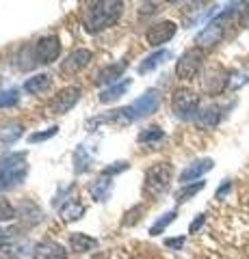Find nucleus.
Here are the masks:
<instances>
[{"mask_svg": "<svg viewBox=\"0 0 249 259\" xmlns=\"http://www.w3.org/2000/svg\"><path fill=\"white\" fill-rule=\"evenodd\" d=\"M171 59V52L169 50H156L154 54H148L146 59H143L139 63V67H136V71L139 74H150V71H154L156 67H160L165 61Z\"/></svg>", "mask_w": 249, "mask_h": 259, "instance_id": "16", "label": "nucleus"}, {"mask_svg": "<svg viewBox=\"0 0 249 259\" xmlns=\"http://www.w3.org/2000/svg\"><path fill=\"white\" fill-rule=\"evenodd\" d=\"M33 257L35 259H67V253L61 244L48 240V242H39V244L35 246Z\"/></svg>", "mask_w": 249, "mask_h": 259, "instance_id": "13", "label": "nucleus"}, {"mask_svg": "<svg viewBox=\"0 0 249 259\" xmlns=\"http://www.w3.org/2000/svg\"><path fill=\"white\" fill-rule=\"evenodd\" d=\"M91 153L87 151V145H78V149L74 151V171L80 175V173H87L91 168Z\"/></svg>", "mask_w": 249, "mask_h": 259, "instance_id": "22", "label": "nucleus"}, {"mask_svg": "<svg viewBox=\"0 0 249 259\" xmlns=\"http://www.w3.org/2000/svg\"><path fill=\"white\" fill-rule=\"evenodd\" d=\"M26 153H5L0 156V190H11L26 180Z\"/></svg>", "mask_w": 249, "mask_h": 259, "instance_id": "2", "label": "nucleus"}, {"mask_svg": "<svg viewBox=\"0 0 249 259\" xmlns=\"http://www.w3.org/2000/svg\"><path fill=\"white\" fill-rule=\"evenodd\" d=\"M20 102V91L15 87L11 89H5L3 93H0V108H7V106H13V104Z\"/></svg>", "mask_w": 249, "mask_h": 259, "instance_id": "27", "label": "nucleus"}, {"mask_svg": "<svg viewBox=\"0 0 249 259\" xmlns=\"http://www.w3.org/2000/svg\"><path fill=\"white\" fill-rule=\"evenodd\" d=\"M171 108L178 119H193L199 112V97L191 89H178L171 97Z\"/></svg>", "mask_w": 249, "mask_h": 259, "instance_id": "6", "label": "nucleus"}, {"mask_svg": "<svg viewBox=\"0 0 249 259\" xmlns=\"http://www.w3.org/2000/svg\"><path fill=\"white\" fill-rule=\"evenodd\" d=\"M126 168H128V162H113V164H111V166H106V168H104V171H102V175H106V177H111V175H115V173H122V171H126Z\"/></svg>", "mask_w": 249, "mask_h": 259, "instance_id": "30", "label": "nucleus"}, {"mask_svg": "<svg viewBox=\"0 0 249 259\" xmlns=\"http://www.w3.org/2000/svg\"><path fill=\"white\" fill-rule=\"evenodd\" d=\"M128 89H130V78H124L122 82H117V84H113V87H109V89H104V91L98 95V100L102 102V104H111V102H115V100H119Z\"/></svg>", "mask_w": 249, "mask_h": 259, "instance_id": "21", "label": "nucleus"}, {"mask_svg": "<svg viewBox=\"0 0 249 259\" xmlns=\"http://www.w3.org/2000/svg\"><path fill=\"white\" fill-rule=\"evenodd\" d=\"M226 84H228V71L226 69H219V67L210 69L206 74V78H204V89H206L208 93H212V95L221 93L223 89H226Z\"/></svg>", "mask_w": 249, "mask_h": 259, "instance_id": "14", "label": "nucleus"}, {"mask_svg": "<svg viewBox=\"0 0 249 259\" xmlns=\"http://www.w3.org/2000/svg\"><path fill=\"white\" fill-rule=\"evenodd\" d=\"M240 22H243V26L249 28V3H245L243 9H240Z\"/></svg>", "mask_w": 249, "mask_h": 259, "instance_id": "34", "label": "nucleus"}, {"mask_svg": "<svg viewBox=\"0 0 249 259\" xmlns=\"http://www.w3.org/2000/svg\"><path fill=\"white\" fill-rule=\"evenodd\" d=\"M128 67V63H113V65H106V67H102L98 74H95V84H117V80L124 76V71Z\"/></svg>", "mask_w": 249, "mask_h": 259, "instance_id": "12", "label": "nucleus"}, {"mask_svg": "<svg viewBox=\"0 0 249 259\" xmlns=\"http://www.w3.org/2000/svg\"><path fill=\"white\" fill-rule=\"evenodd\" d=\"M165 139V132L160 130L158 125H152V127H146V130H141V134H139V141L141 145H148V143H158V141H163Z\"/></svg>", "mask_w": 249, "mask_h": 259, "instance_id": "25", "label": "nucleus"}, {"mask_svg": "<svg viewBox=\"0 0 249 259\" xmlns=\"http://www.w3.org/2000/svg\"><path fill=\"white\" fill-rule=\"evenodd\" d=\"M206 223V214H197V218L191 223V227H189V233H197L199 231V227H202Z\"/></svg>", "mask_w": 249, "mask_h": 259, "instance_id": "33", "label": "nucleus"}, {"mask_svg": "<svg viewBox=\"0 0 249 259\" xmlns=\"http://www.w3.org/2000/svg\"><path fill=\"white\" fill-rule=\"evenodd\" d=\"M234 7H230L228 11H223L221 15H217V18L208 24V26L202 30V32H197V37H195V44L197 48H212L221 41V37H223V26H226V22L234 15Z\"/></svg>", "mask_w": 249, "mask_h": 259, "instance_id": "5", "label": "nucleus"}, {"mask_svg": "<svg viewBox=\"0 0 249 259\" xmlns=\"http://www.w3.org/2000/svg\"><path fill=\"white\" fill-rule=\"evenodd\" d=\"M204 182H197V184H193V186H182V188L178 190V192H175V201H178V203H184V201H189L191 197H193V194H197L199 190H202L204 188Z\"/></svg>", "mask_w": 249, "mask_h": 259, "instance_id": "26", "label": "nucleus"}, {"mask_svg": "<svg viewBox=\"0 0 249 259\" xmlns=\"http://www.w3.org/2000/svg\"><path fill=\"white\" fill-rule=\"evenodd\" d=\"M141 212H143V207H141V205H136L134 209H130V212L126 214V218H124V225H126V227H130V225H134V223H139Z\"/></svg>", "mask_w": 249, "mask_h": 259, "instance_id": "31", "label": "nucleus"}, {"mask_svg": "<svg viewBox=\"0 0 249 259\" xmlns=\"http://www.w3.org/2000/svg\"><path fill=\"white\" fill-rule=\"evenodd\" d=\"M98 246H100V240L85 236V233H72L69 236V248L76 250V253H89V250L98 248Z\"/></svg>", "mask_w": 249, "mask_h": 259, "instance_id": "17", "label": "nucleus"}, {"mask_svg": "<svg viewBox=\"0 0 249 259\" xmlns=\"http://www.w3.org/2000/svg\"><path fill=\"white\" fill-rule=\"evenodd\" d=\"M212 166H215V162H212L210 158L195 160V162H191V164H189V166H187V168H184V171L180 173L178 182L187 186L189 182L197 180V177H202V175H204V173H208V171H212Z\"/></svg>", "mask_w": 249, "mask_h": 259, "instance_id": "10", "label": "nucleus"}, {"mask_svg": "<svg viewBox=\"0 0 249 259\" xmlns=\"http://www.w3.org/2000/svg\"><path fill=\"white\" fill-rule=\"evenodd\" d=\"M59 214L65 223H74V221H80V218L85 216V207L80 203H76V201H67L65 205L59 207Z\"/></svg>", "mask_w": 249, "mask_h": 259, "instance_id": "23", "label": "nucleus"}, {"mask_svg": "<svg viewBox=\"0 0 249 259\" xmlns=\"http://www.w3.org/2000/svg\"><path fill=\"white\" fill-rule=\"evenodd\" d=\"M80 95H83V91H80L78 87H65L61 89V91L54 95V100L50 102V115H65V112H69L72 108L78 104Z\"/></svg>", "mask_w": 249, "mask_h": 259, "instance_id": "8", "label": "nucleus"}, {"mask_svg": "<svg viewBox=\"0 0 249 259\" xmlns=\"http://www.w3.org/2000/svg\"><path fill=\"white\" fill-rule=\"evenodd\" d=\"M111 192H113V180L106 175H100L98 180H93L89 184V194L95 201H100V203L111 199Z\"/></svg>", "mask_w": 249, "mask_h": 259, "instance_id": "15", "label": "nucleus"}, {"mask_svg": "<svg viewBox=\"0 0 249 259\" xmlns=\"http://www.w3.org/2000/svg\"><path fill=\"white\" fill-rule=\"evenodd\" d=\"M175 30H178V24L171 22V20H163L158 24H152L146 32V39H148L150 46L156 48V46H163V44L169 41V39L175 35Z\"/></svg>", "mask_w": 249, "mask_h": 259, "instance_id": "9", "label": "nucleus"}, {"mask_svg": "<svg viewBox=\"0 0 249 259\" xmlns=\"http://www.w3.org/2000/svg\"><path fill=\"white\" fill-rule=\"evenodd\" d=\"M61 54V41L57 35H46L39 37L37 41L30 48V59H33V67L35 65H50L59 59Z\"/></svg>", "mask_w": 249, "mask_h": 259, "instance_id": "4", "label": "nucleus"}, {"mask_svg": "<svg viewBox=\"0 0 249 259\" xmlns=\"http://www.w3.org/2000/svg\"><path fill=\"white\" fill-rule=\"evenodd\" d=\"M52 84V78L48 74H37L33 78H28L26 82H24V91L30 93V95H42L44 91H48Z\"/></svg>", "mask_w": 249, "mask_h": 259, "instance_id": "20", "label": "nucleus"}, {"mask_svg": "<svg viewBox=\"0 0 249 259\" xmlns=\"http://www.w3.org/2000/svg\"><path fill=\"white\" fill-rule=\"evenodd\" d=\"M24 134V125L18 123V121H9L0 127V145H13L22 139Z\"/></svg>", "mask_w": 249, "mask_h": 259, "instance_id": "18", "label": "nucleus"}, {"mask_svg": "<svg viewBox=\"0 0 249 259\" xmlns=\"http://www.w3.org/2000/svg\"><path fill=\"white\" fill-rule=\"evenodd\" d=\"M171 175H173L171 164H167V162H158V164H154L152 168H148V171H146V180H143V192L152 194V197H158V194H163L167 188H169Z\"/></svg>", "mask_w": 249, "mask_h": 259, "instance_id": "3", "label": "nucleus"}, {"mask_svg": "<svg viewBox=\"0 0 249 259\" xmlns=\"http://www.w3.org/2000/svg\"><path fill=\"white\" fill-rule=\"evenodd\" d=\"M204 63V52L202 48H191V50L184 52L178 63H175V76L180 80H189V78H195L199 67Z\"/></svg>", "mask_w": 249, "mask_h": 259, "instance_id": "7", "label": "nucleus"}, {"mask_svg": "<svg viewBox=\"0 0 249 259\" xmlns=\"http://www.w3.org/2000/svg\"><path fill=\"white\" fill-rule=\"evenodd\" d=\"M3 244H5V233H3V229H0V248H3Z\"/></svg>", "mask_w": 249, "mask_h": 259, "instance_id": "36", "label": "nucleus"}, {"mask_svg": "<svg viewBox=\"0 0 249 259\" xmlns=\"http://www.w3.org/2000/svg\"><path fill=\"white\" fill-rule=\"evenodd\" d=\"M13 216H15L13 205L5 197H0V221H11Z\"/></svg>", "mask_w": 249, "mask_h": 259, "instance_id": "29", "label": "nucleus"}, {"mask_svg": "<svg viewBox=\"0 0 249 259\" xmlns=\"http://www.w3.org/2000/svg\"><path fill=\"white\" fill-rule=\"evenodd\" d=\"M195 119H197V125H202V127H215L221 121V106L210 104V106H206L204 110H199Z\"/></svg>", "mask_w": 249, "mask_h": 259, "instance_id": "19", "label": "nucleus"}, {"mask_svg": "<svg viewBox=\"0 0 249 259\" xmlns=\"http://www.w3.org/2000/svg\"><path fill=\"white\" fill-rule=\"evenodd\" d=\"M91 61V52L85 50V48H80V50H74L65 61L61 63V71L63 74H76L83 67H87Z\"/></svg>", "mask_w": 249, "mask_h": 259, "instance_id": "11", "label": "nucleus"}, {"mask_svg": "<svg viewBox=\"0 0 249 259\" xmlns=\"http://www.w3.org/2000/svg\"><path fill=\"white\" fill-rule=\"evenodd\" d=\"M184 242H187V238H184V236H180V238H167L165 240V246L167 248H173V250H182Z\"/></svg>", "mask_w": 249, "mask_h": 259, "instance_id": "32", "label": "nucleus"}, {"mask_svg": "<svg viewBox=\"0 0 249 259\" xmlns=\"http://www.w3.org/2000/svg\"><path fill=\"white\" fill-rule=\"evenodd\" d=\"M175 216H178V212H175V209H169V212H165L154 225L150 227V233H152V236H160V233L167 229V225H171V223L175 221Z\"/></svg>", "mask_w": 249, "mask_h": 259, "instance_id": "24", "label": "nucleus"}, {"mask_svg": "<svg viewBox=\"0 0 249 259\" xmlns=\"http://www.w3.org/2000/svg\"><path fill=\"white\" fill-rule=\"evenodd\" d=\"M124 13V3H111V0H104V3H91L87 5L85 15H83V24L87 32H100L111 28L113 24L122 18Z\"/></svg>", "mask_w": 249, "mask_h": 259, "instance_id": "1", "label": "nucleus"}, {"mask_svg": "<svg viewBox=\"0 0 249 259\" xmlns=\"http://www.w3.org/2000/svg\"><path fill=\"white\" fill-rule=\"evenodd\" d=\"M230 188H232V184H230V182H226L223 186H219V190H217L215 197H217V199H221L223 194H228V192H230Z\"/></svg>", "mask_w": 249, "mask_h": 259, "instance_id": "35", "label": "nucleus"}, {"mask_svg": "<svg viewBox=\"0 0 249 259\" xmlns=\"http://www.w3.org/2000/svg\"><path fill=\"white\" fill-rule=\"evenodd\" d=\"M57 132H59V127L57 125H52V127H48V130H44V132H35V134H30L28 136V143H42V141H48V139H52V136H57Z\"/></svg>", "mask_w": 249, "mask_h": 259, "instance_id": "28", "label": "nucleus"}]
</instances>
